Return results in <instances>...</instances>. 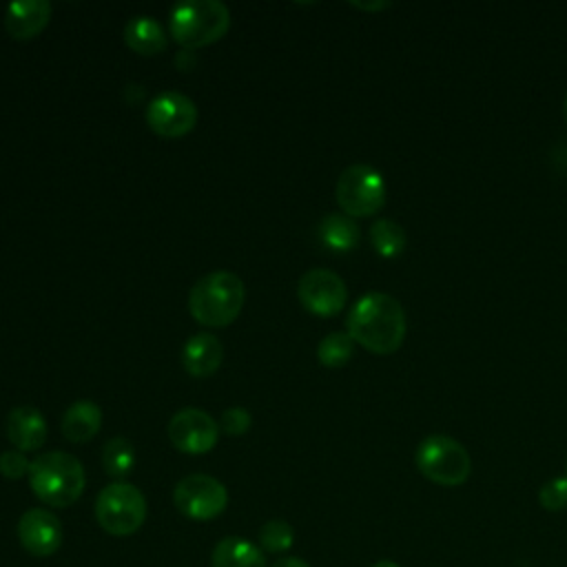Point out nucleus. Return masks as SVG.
<instances>
[{
  "label": "nucleus",
  "instance_id": "nucleus-22",
  "mask_svg": "<svg viewBox=\"0 0 567 567\" xmlns=\"http://www.w3.org/2000/svg\"><path fill=\"white\" fill-rule=\"evenodd\" d=\"M354 354V341L346 330L328 332L317 346V359L323 368H341Z\"/></svg>",
  "mask_w": 567,
  "mask_h": 567
},
{
  "label": "nucleus",
  "instance_id": "nucleus-4",
  "mask_svg": "<svg viewBox=\"0 0 567 567\" xmlns=\"http://www.w3.org/2000/svg\"><path fill=\"white\" fill-rule=\"evenodd\" d=\"M230 29V11L217 0H186L173 7L168 31L177 44L193 51L221 40Z\"/></svg>",
  "mask_w": 567,
  "mask_h": 567
},
{
  "label": "nucleus",
  "instance_id": "nucleus-14",
  "mask_svg": "<svg viewBox=\"0 0 567 567\" xmlns=\"http://www.w3.org/2000/svg\"><path fill=\"white\" fill-rule=\"evenodd\" d=\"M51 13L49 0H16L4 9V29L16 40H31L49 24Z\"/></svg>",
  "mask_w": 567,
  "mask_h": 567
},
{
  "label": "nucleus",
  "instance_id": "nucleus-2",
  "mask_svg": "<svg viewBox=\"0 0 567 567\" xmlns=\"http://www.w3.org/2000/svg\"><path fill=\"white\" fill-rule=\"evenodd\" d=\"M246 299V288L239 275L230 270H213L199 277L188 292V312L193 319L208 328L230 326Z\"/></svg>",
  "mask_w": 567,
  "mask_h": 567
},
{
  "label": "nucleus",
  "instance_id": "nucleus-11",
  "mask_svg": "<svg viewBox=\"0 0 567 567\" xmlns=\"http://www.w3.org/2000/svg\"><path fill=\"white\" fill-rule=\"evenodd\" d=\"M195 102L179 91L157 93L146 106V124L162 137H182L197 124Z\"/></svg>",
  "mask_w": 567,
  "mask_h": 567
},
{
  "label": "nucleus",
  "instance_id": "nucleus-13",
  "mask_svg": "<svg viewBox=\"0 0 567 567\" xmlns=\"http://www.w3.org/2000/svg\"><path fill=\"white\" fill-rule=\"evenodd\" d=\"M4 432L9 443L20 452H35L47 441V419L33 405H18L7 414Z\"/></svg>",
  "mask_w": 567,
  "mask_h": 567
},
{
  "label": "nucleus",
  "instance_id": "nucleus-24",
  "mask_svg": "<svg viewBox=\"0 0 567 567\" xmlns=\"http://www.w3.org/2000/svg\"><path fill=\"white\" fill-rule=\"evenodd\" d=\"M538 503L547 512H560L567 507V476L549 478L538 489Z\"/></svg>",
  "mask_w": 567,
  "mask_h": 567
},
{
  "label": "nucleus",
  "instance_id": "nucleus-25",
  "mask_svg": "<svg viewBox=\"0 0 567 567\" xmlns=\"http://www.w3.org/2000/svg\"><path fill=\"white\" fill-rule=\"evenodd\" d=\"M250 425H252V414L241 405H233L221 412L219 430L226 432L228 436H241L250 430Z\"/></svg>",
  "mask_w": 567,
  "mask_h": 567
},
{
  "label": "nucleus",
  "instance_id": "nucleus-12",
  "mask_svg": "<svg viewBox=\"0 0 567 567\" xmlns=\"http://www.w3.org/2000/svg\"><path fill=\"white\" fill-rule=\"evenodd\" d=\"M18 540L31 556L47 558L62 545V525L53 512L31 507L18 520Z\"/></svg>",
  "mask_w": 567,
  "mask_h": 567
},
{
  "label": "nucleus",
  "instance_id": "nucleus-19",
  "mask_svg": "<svg viewBox=\"0 0 567 567\" xmlns=\"http://www.w3.org/2000/svg\"><path fill=\"white\" fill-rule=\"evenodd\" d=\"M317 233L321 244L332 252H350L359 246V239H361V230L357 221L346 213L323 215L317 226Z\"/></svg>",
  "mask_w": 567,
  "mask_h": 567
},
{
  "label": "nucleus",
  "instance_id": "nucleus-17",
  "mask_svg": "<svg viewBox=\"0 0 567 567\" xmlns=\"http://www.w3.org/2000/svg\"><path fill=\"white\" fill-rule=\"evenodd\" d=\"M124 42L140 55H157L166 47V29L153 16H133L124 24Z\"/></svg>",
  "mask_w": 567,
  "mask_h": 567
},
{
  "label": "nucleus",
  "instance_id": "nucleus-23",
  "mask_svg": "<svg viewBox=\"0 0 567 567\" xmlns=\"http://www.w3.org/2000/svg\"><path fill=\"white\" fill-rule=\"evenodd\" d=\"M295 543V529L290 527V523L281 520V518H272L266 520L259 529V545L261 551H270V554H281L286 549H290Z\"/></svg>",
  "mask_w": 567,
  "mask_h": 567
},
{
  "label": "nucleus",
  "instance_id": "nucleus-8",
  "mask_svg": "<svg viewBox=\"0 0 567 567\" xmlns=\"http://www.w3.org/2000/svg\"><path fill=\"white\" fill-rule=\"evenodd\" d=\"M175 507L193 520L217 518L228 505V492L221 481L210 474H188L173 489Z\"/></svg>",
  "mask_w": 567,
  "mask_h": 567
},
{
  "label": "nucleus",
  "instance_id": "nucleus-27",
  "mask_svg": "<svg viewBox=\"0 0 567 567\" xmlns=\"http://www.w3.org/2000/svg\"><path fill=\"white\" fill-rule=\"evenodd\" d=\"M175 64H177L182 71H190V69L195 66V55H193V51L182 49V51L175 55Z\"/></svg>",
  "mask_w": 567,
  "mask_h": 567
},
{
  "label": "nucleus",
  "instance_id": "nucleus-6",
  "mask_svg": "<svg viewBox=\"0 0 567 567\" xmlns=\"http://www.w3.org/2000/svg\"><path fill=\"white\" fill-rule=\"evenodd\" d=\"M95 518L111 536H131L146 520L144 494L124 481H113L95 498Z\"/></svg>",
  "mask_w": 567,
  "mask_h": 567
},
{
  "label": "nucleus",
  "instance_id": "nucleus-15",
  "mask_svg": "<svg viewBox=\"0 0 567 567\" xmlns=\"http://www.w3.org/2000/svg\"><path fill=\"white\" fill-rule=\"evenodd\" d=\"M221 361L224 343L213 332H197L182 348V365L190 377H210Z\"/></svg>",
  "mask_w": 567,
  "mask_h": 567
},
{
  "label": "nucleus",
  "instance_id": "nucleus-26",
  "mask_svg": "<svg viewBox=\"0 0 567 567\" xmlns=\"http://www.w3.org/2000/svg\"><path fill=\"white\" fill-rule=\"evenodd\" d=\"M29 467H31V461L27 458L24 452L20 450H4L0 454V474L9 481H18L22 476H29Z\"/></svg>",
  "mask_w": 567,
  "mask_h": 567
},
{
  "label": "nucleus",
  "instance_id": "nucleus-21",
  "mask_svg": "<svg viewBox=\"0 0 567 567\" xmlns=\"http://www.w3.org/2000/svg\"><path fill=\"white\" fill-rule=\"evenodd\" d=\"M135 465V447L126 436H113L102 447V467L111 478H126Z\"/></svg>",
  "mask_w": 567,
  "mask_h": 567
},
{
  "label": "nucleus",
  "instance_id": "nucleus-16",
  "mask_svg": "<svg viewBox=\"0 0 567 567\" xmlns=\"http://www.w3.org/2000/svg\"><path fill=\"white\" fill-rule=\"evenodd\" d=\"M100 427H102V408L89 399L73 401L60 419L62 436L75 445L89 443L100 432Z\"/></svg>",
  "mask_w": 567,
  "mask_h": 567
},
{
  "label": "nucleus",
  "instance_id": "nucleus-28",
  "mask_svg": "<svg viewBox=\"0 0 567 567\" xmlns=\"http://www.w3.org/2000/svg\"><path fill=\"white\" fill-rule=\"evenodd\" d=\"M272 567H310V565L297 556H284V558H277Z\"/></svg>",
  "mask_w": 567,
  "mask_h": 567
},
{
  "label": "nucleus",
  "instance_id": "nucleus-32",
  "mask_svg": "<svg viewBox=\"0 0 567 567\" xmlns=\"http://www.w3.org/2000/svg\"><path fill=\"white\" fill-rule=\"evenodd\" d=\"M565 162H567V148H565Z\"/></svg>",
  "mask_w": 567,
  "mask_h": 567
},
{
  "label": "nucleus",
  "instance_id": "nucleus-10",
  "mask_svg": "<svg viewBox=\"0 0 567 567\" xmlns=\"http://www.w3.org/2000/svg\"><path fill=\"white\" fill-rule=\"evenodd\" d=\"M168 441L184 454H206L217 445L219 423L199 408L177 410L166 425Z\"/></svg>",
  "mask_w": 567,
  "mask_h": 567
},
{
  "label": "nucleus",
  "instance_id": "nucleus-5",
  "mask_svg": "<svg viewBox=\"0 0 567 567\" xmlns=\"http://www.w3.org/2000/svg\"><path fill=\"white\" fill-rule=\"evenodd\" d=\"M416 470L443 487L463 485L472 472V458L461 441L447 434L425 436L414 454Z\"/></svg>",
  "mask_w": 567,
  "mask_h": 567
},
{
  "label": "nucleus",
  "instance_id": "nucleus-20",
  "mask_svg": "<svg viewBox=\"0 0 567 567\" xmlns=\"http://www.w3.org/2000/svg\"><path fill=\"white\" fill-rule=\"evenodd\" d=\"M370 244L374 248V252L383 259H394L399 257L405 246H408V233L405 228L394 221V219H388V217H381L377 219L372 226H370Z\"/></svg>",
  "mask_w": 567,
  "mask_h": 567
},
{
  "label": "nucleus",
  "instance_id": "nucleus-29",
  "mask_svg": "<svg viewBox=\"0 0 567 567\" xmlns=\"http://www.w3.org/2000/svg\"><path fill=\"white\" fill-rule=\"evenodd\" d=\"M350 4L361 11H381V9L390 7V2H350Z\"/></svg>",
  "mask_w": 567,
  "mask_h": 567
},
{
  "label": "nucleus",
  "instance_id": "nucleus-31",
  "mask_svg": "<svg viewBox=\"0 0 567 567\" xmlns=\"http://www.w3.org/2000/svg\"><path fill=\"white\" fill-rule=\"evenodd\" d=\"M563 117L567 122V93H565V100H563Z\"/></svg>",
  "mask_w": 567,
  "mask_h": 567
},
{
  "label": "nucleus",
  "instance_id": "nucleus-30",
  "mask_svg": "<svg viewBox=\"0 0 567 567\" xmlns=\"http://www.w3.org/2000/svg\"><path fill=\"white\" fill-rule=\"evenodd\" d=\"M372 567H401V565H399V563H394V560L383 558V560H377Z\"/></svg>",
  "mask_w": 567,
  "mask_h": 567
},
{
  "label": "nucleus",
  "instance_id": "nucleus-7",
  "mask_svg": "<svg viewBox=\"0 0 567 567\" xmlns=\"http://www.w3.org/2000/svg\"><path fill=\"white\" fill-rule=\"evenodd\" d=\"M334 197L348 217H370L385 206V179L370 164H350L337 179Z\"/></svg>",
  "mask_w": 567,
  "mask_h": 567
},
{
  "label": "nucleus",
  "instance_id": "nucleus-9",
  "mask_svg": "<svg viewBox=\"0 0 567 567\" xmlns=\"http://www.w3.org/2000/svg\"><path fill=\"white\" fill-rule=\"evenodd\" d=\"M301 306L317 317H334L348 301L346 281L328 268H310L297 281Z\"/></svg>",
  "mask_w": 567,
  "mask_h": 567
},
{
  "label": "nucleus",
  "instance_id": "nucleus-1",
  "mask_svg": "<svg viewBox=\"0 0 567 567\" xmlns=\"http://www.w3.org/2000/svg\"><path fill=\"white\" fill-rule=\"evenodd\" d=\"M346 332L368 352L385 357L403 346L408 317L396 297L372 290L352 303L346 317Z\"/></svg>",
  "mask_w": 567,
  "mask_h": 567
},
{
  "label": "nucleus",
  "instance_id": "nucleus-18",
  "mask_svg": "<svg viewBox=\"0 0 567 567\" xmlns=\"http://www.w3.org/2000/svg\"><path fill=\"white\" fill-rule=\"evenodd\" d=\"M210 565L213 567H266V556L248 538L226 536L213 547Z\"/></svg>",
  "mask_w": 567,
  "mask_h": 567
},
{
  "label": "nucleus",
  "instance_id": "nucleus-3",
  "mask_svg": "<svg viewBox=\"0 0 567 567\" xmlns=\"http://www.w3.org/2000/svg\"><path fill=\"white\" fill-rule=\"evenodd\" d=\"M29 485L38 501L51 507L73 505L86 485L82 463L69 452H44L31 461Z\"/></svg>",
  "mask_w": 567,
  "mask_h": 567
}]
</instances>
